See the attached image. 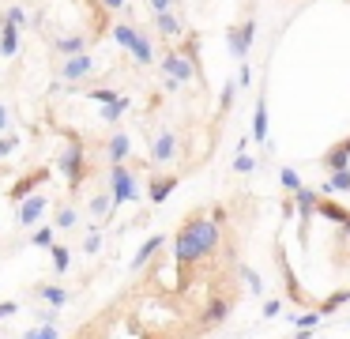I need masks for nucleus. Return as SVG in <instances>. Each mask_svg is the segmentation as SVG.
<instances>
[{"label":"nucleus","mask_w":350,"mask_h":339,"mask_svg":"<svg viewBox=\"0 0 350 339\" xmlns=\"http://www.w3.org/2000/svg\"><path fill=\"white\" fill-rule=\"evenodd\" d=\"M320 166H324V173H327L320 192H350V136L335 143V147L320 158Z\"/></svg>","instance_id":"nucleus-1"},{"label":"nucleus","mask_w":350,"mask_h":339,"mask_svg":"<svg viewBox=\"0 0 350 339\" xmlns=\"http://www.w3.org/2000/svg\"><path fill=\"white\" fill-rule=\"evenodd\" d=\"M61 173H64L72 192H76L87 177V151H83V143H79L76 132H68V143H64V151H61Z\"/></svg>","instance_id":"nucleus-2"},{"label":"nucleus","mask_w":350,"mask_h":339,"mask_svg":"<svg viewBox=\"0 0 350 339\" xmlns=\"http://www.w3.org/2000/svg\"><path fill=\"white\" fill-rule=\"evenodd\" d=\"M109 200H113V208L117 203H132V200H139V185H136V173H132V166H113L109 170Z\"/></svg>","instance_id":"nucleus-3"},{"label":"nucleus","mask_w":350,"mask_h":339,"mask_svg":"<svg viewBox=\"0 0 350 339\" xmlns=\"http://www.w3.org/2000/svg\"><path fill=\"white\" fill-rule=\"evenodd\" d=\"M94 68H98V60L87 49V53H76V57H64L61 68H57V75H61L64 83H83L87 75H94Z\"/></svg>","instance_id":"nucleus-4"},{"label":"nucleus","mask_w":350,"mask_h":339,"mask_svg":"<svg viewBox=\"0 0 350 339\" xmlns=\"http://www.w3.org/2000/svg\"><path fill=\"white\" fill-rule=\"evenodd\" d=\"M46 208H49V200H46L42 192H31V196H23V200H19V211H16L19 226H34L42 215H46Z\"/></svg>","instance_id":"nucleus-5"},{"label":"nucleus","mask_w":350,"mask_h":339,"mask_svg":"<svg viewBox=\"0 0 350 339\" xmlns=\"http://www.w3.org/2000/svg\"><path fill=\"white\" fill-rule=\"evenodd\" d=\"M42 181H49V166H38V170H31V173H23V177L16 181V185L8 188V200H23V196H31L34 188L42 185Z\"/></svg>","instance_id":"nucleus-6"},{"label":"nucleus","mask_w":350,"mask_h":339,"mask_svg":"<svg viewBox=\"0 0 350 339\" xmlns=\"http://www.w3.org/2000/svg\"><path fill=\"white\" fill-rule=\"evenodd\" d=\"M174 155H177V136L170 132V128H162L151 140V162H170Z\"/></svg>","instance_id":"nucleus-7"},{"label":"nucleus","mask_w":350,"mask_h":339,"mask_svg":"<svg viewBox=\"0 0 350 339\" xmlns=\"http://www.w3.org/2000/svg\"><path fill=\"white\" fill-rule=\"evenodd\" d=\"M129 155H132V140H129V132H113V136L106 140V158H109V166L129 162Z\"/></svg>","instance_id":"nucleus-8"},{"label":"nucleus","mask_w":350,"mask_h":339,"mask_svg":"<svg viewBox=\"0 0 350 339\" xmlns=\"http://www.w3.org/2000/svg\"><path fill=\"white\" fill-rule=\"evenodd\" d=\"M34 298L49 301L53 309H64V305L72 301V294L64 290V286H57V283H38V286H34Z\"/></svg>","instance_id":"nucleus-9"},{"label":"nucleus","mask_w":350,"mask_h":339,"mask_svg":"<svg viewBox=\"0 0 350 339\" xmlns=\"http://www.w3.org/2000/svg\"><path fill=\"white\" fill-rule=\"evenodd\" d=\"M87 34H61V38H53V49L61 53V60L64 57H76V53H87Z\"/></svg>","instance_id":"nucleus-10"},{"label":"nucleus","mask_w":350,"mask_h":339,"mask_svg":"<svg viewBox=\"0 0 350 339\" xmlns=\"http://www.w3.org/2000/svg\"><path fill=\"white\" fill-rule=\"evenodd\" d=\"M162 245H166V238H162V234H154V238H147V241H144V249H139V253L132 256V271H139L147 260H151V256H159V253H162Z\"/></svg>","instance_id":"nucleus-11"},{"label":"nucleus","mask_w":350,"mask_h":339,"mask_svg":"<svg viewBox=\"0 0 350 339\" xmlns=\"http://www.w3.org/2000/svg\"><path fill=\"white\" fill-rule=\"evenodd\" d=\"M19 34H23V30L0 23V57H16L19 53Z\"/></svg>","instance_id":"nucleus-12"},{"label":"nucleus","mask_w":350,"mask_h":339,"mask_svg":"<svg viewBox=\"0 0 350 339\" xmlns=\"http://www.w3.org/2000/svg\"><path fill=\"white\" fill-rule=\"evenodd\" d=\"M49 256H53V271H57V275H64V271L72 268V249L64 245V241H53V245H49Z\"/></svg>","instance_id":"nucleus-13"},{"label":"nucleus","mask_w":350,"mask_h":339,"mask_svg":"<svg viewBox=\"0 0 350 339\" xmlns=\"http://www.w3.org/2000/svg\"><path fill=\"white\" fill-rule=\"evenodd\" d=\"M177 188V177H151V185H147V196H151L154 203H162L170 192Z\"/></svg>","instance_id":"nucleus-14"},{"label":"nucleus","mask_w":350,"mask_h":339,"mask_svg":"<svg viewBox=\"0 0 350 339\" xmlns=\"http://www.w3.org/2000/svg\"><path fill=\"white\" fill-rule=\"evenodd\" d=\"M136 38H139V30L132 27V23H117V27H113V42L121 45L124 53H132V45H136Z\"/></svg>","instance_id":"nucleus-15"},{"label":"nucleus","mask_w":350,"mask_h":339,"mask_svg":"<svg viewBox=\"0 0 350 339\" xmlns=\"http://www.w3.org/2000/svg\"><path fill=\"white\" fill-rule=\"evenodd\" d=\"M53 226H57V230H64V234L76 230V226H79V211L76 208H61V211H57V218H53Z\"/></svg>","instance_id":"nucleus-16"},{"label":"nucleus","mask_w":350,"mask_h":339,"mask_svg":"<svg viewBox=\"0 0 350 339\" xmlns=\"http://www.w3.org/2000/svg\"><path fill=\"white\" fill-rule=\"evenodd\" d=\"M109 208H113V200H109V192H98V196H91V208H87V211H91L94 218H109V215H113Z\"/></svg>","instance_id":"nucleus-17"},{"label":"nucleus","mask_w":350,"mask_h":339,"mask_svg":"<svg viewBox=\"0 0 350 339\" xmlns=\"http://www.w3.org/2000/svg\"><path fill=\"white\" fill-rule=\"evenodd\" d=\"M124 110H129V98H124V95H117L113 102H106V105H102V121H109V125H113V121L121 117Z\"/></svg>","instance_id":"nucleus-18"},{"label":"nucleus","mask_w":350,"mask_h":339,"mask_svg":"<svg viewBox=\"0 0 350 339\" xmlns=\"http://www.w3.org/2000/svg\"><path fill=\"white\" fill-rule=\"evenodd\" d=\"M57 241V226H38V230L31 234V245L34 249H49Z\"/></svg>","instance_id":"nucleus-19"},{"label":"nucleus","mask_w":350,"mask_h":339,"mask_svg":"<svg viewBox=\"0 0 350 339\" xmlns=\"http://www.w3.org/2000/svg\"><path fill=\"white\" fill-rule=\"evenodd\" d=\"M0 23H8V27H16V30H27V27H31V23H27V12H23L19 4H12L8 12H4V19H0Z\"/></svg>","instance_id":"nucleus-20"},{"label":"nucleus","mask_w":350,"mask_h":339,"mask_svg":"<svg viewBox=\"0 0 350 339\" xmlns=\"http://www.w3.org/2000/svg\"><path fill=\"white\" fill-rule=\"evenodd\" d=\"M154 30H159V34H166V38H174L181 27H177V19L170 12H159V15H154Z\"/></svg>","instance_id":"nucleus-21"},{"label":"nucleus","mask_w":350,"mask_h":339,"mask_svg":"<svg viewBox=\"0 0 350 339\" xmlns=\"http://www.w3.org/2000/svg\"><path fill=\"white\" fill-rule=\"evenodd\" d=\"M132 57H136V64H151V42H147L144 30H139L136 45H132Z\"/></svg>","instance_id":"nucleus-22"},{"label":"nucleus","mask_w":350,"mask_h":339,"mask_svg":"<svg viewBox=\"0 0 350 339\" xmlns=\"http://www.w3.org/2000/svg\"><path fill=\"white\" fill-rule=\"evenodd\" d=\"M23 339H61V328H57V324H38V328H31Z\"/></svg>","instance_id":"nucleus-23"},{"label":"nucleus","mask_w":350,"mask_h":339,"mask_svg":"<svg viewBox=\"0 0 350 339\" xmlns=\"http://www.w3.org/2000/svg\"><path fill=\"white\" fill-rule=\"evenodd\" d=\"M79 95H83V98H94V102L106 105V102H113V98H117V90H109V87H91V90H79Z\"/></svg>","instance_id":"nucleus-24"},{"label":"nucleus","mask_w":350,"mask_h":339,"mask_svg":"<svg viewBox=\"0 0 350 339\" xmlns=\"http://www.w3.org/2000/svg\"><path fill=\"white\" fill-rule=\"evenodd\" d=\"M16 147H19V136H16V132H4V136H0V158H8Z\"/></svg>","instance_id":"nucleus-25"},{"label":"nucleus","mask_w":350,"mask_h":339,"mask_svg":"<svg viewBox=\"0 0 350 339\" xmlns=\"http://www.w3.org/2000/svg\"><path fill=\"white\" fill-rule=\"evenodd\" d=\"M98 249H102V234L91 230V234L83 238V253H98Z\"/></svg>","instance_id":"nucleus-26"},{"label":"nucleus","mask_w":350,"mask_h":339,"mask_svg":"<svg viewBox=\"0 0 350 339\" xmlns=\"http://www.w3.org/2000/svg\"><path fill=\"white\" fill-rule=\"evenodd\" d=\"M8 128H12V110H8L4 102H0V136L8 132Z\"/></svg>","instance_id":"nucleus-27"},{"label":"nucleus","mask_w":350,"mask_h":339,"mask_svg":"<svg viewBox=\"0 0 350 339\" xmlns=\"http://www.w3.org/2000/svg\"><path fill=\"white\" fill-rule=\"evenodd\" d=\"M12 313H19V301H0V321L12 316Z\"/></svg>","instance_id":"nucleus-28"},{"label":"nucleus","mask_w":350,"mask_h":339,"mask_svg":"<svg viewBox=\"0 0 350 339\" xmlns=\"http://www.w3.org/2000/svg\"><path fill=\"white\" fill-rule=\"evenodd\" d=\"M124 4H129V0H102V8H106V12H124Z\"/></svg>","instance_id":"nucleus-29"},{"label":"nucleus","mask_w":350,"mask_h":339,"mask_svg":"<svg viewBox=\"0 0 350 339\" xmlns=\"http://www.w3.org/2000/svg\"><path fill=\"white\" fill-rule=\"evenodd\" d=\"M147 4H151L154 15H159V12H166V8H170V0H147Z\"/></svg>","instance_id":"nucleus-30"},{"label":"nucleus","mask_w":350,"mask_h":339,"mask_svg":"<svg viewBox=\"0 0 350 339\" xmlns=\"http://www.w3.org/2000/svg\"><path fill=\"white\" fill-rule=\"evenodd\" d=\"M83 339H94V324H91V328H87V336ZM98 339H106V336H102V331H98Z\"/></svg>","instance_id":"nucleus-31"},{"label":"nucleus","mask_w":350,"mask_h":339,"mask_svg":"<svg viewBox=\"0 0 350 339\" xmlns=\"http://www.w3.org/2000/svg\"><path fill=\"white\" fill-rule=\"evenodd\" d=\"M144 339H154V336H151V331H144Z\"/></svg>","instance_id":"nucleus-32"},{"label":"nucleus","mask_w":350,"mask_h":339,"mask_svg":"<svg viewBox=\"0 0 350 339\" xmlns=\"http://www.w3.org/2000/svg\"><path fill=\"white\" fill-rule=\"evenodd\" d=\"M342 4H350V0H342Z\"/></svg>","instance_id":"nucleus-33"}]
</instances>
